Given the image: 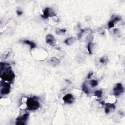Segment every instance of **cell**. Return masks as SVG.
<instances>
[{
  "label": "cell",
  "instance_id": "cell-1",
  "mask_svg": "<svg viewBox=\"0 0 125 125\" xmlns=\"http://www.w3.org/2000/svg\"><path fill=\"white\" fill-rule=\"evenodd\" d=\"M3 70H4V72L1 73V78L4 81L11 84L15 78V74L11 67L9 66Z\"/></svg>",
  "mask_w": 125,
  "mask_h": 125
},
{
  "label": "cell",
  "instance_id": "cell-2",
  "mask_svg": "<svg viewBox=\"0 0 125 125\" xmlns=\"http://www.w3.org/2000/svg\"><path fill=\"white\" fill-rule=\"evenodd\" d=\"M27 109L29 110H35L39 109L40 104L38 100L35 97H29L27 101Z\"/></svg>",
  "mask_w": 125,
  "mask_h": 125
},
{
  "label": "cell",
  "instance_id": "cell-3",
  "mask_svg": "<svg viewBox=\"0 0 125 125\" xmlns=\"http://www.w3.org/2000/svg\"><path fill=\"white\" fill-rule=\"evenodd\" d=\"M1 93L2 95L8 94L10 91V83L5 82H2L1 83Z\"/></svg>",
  "mask_w": 125,
  "mask_h": 125
},
{
  "label": "cell",
  "instance_id": "cell-4",
  "mask_svg": "<svg viewBox=\"0 0 125 125\" xmlns=\"http://www.w3.org/2000/svg\"><path fill=\"white\" fill-rule=\"evenodd\" d=\"M29 113H26L22 116H19L16 119V125H26V122L29 118Z\"/></svg>",
  "mask_w": 125,
  "mask_h": 125
},
{
  "label": "cell",
  "instance_id": "cell-5",
  "mask_svg": "<svg viewBox=\"0 0 125 125\" xmlns=\"http://www.w3.org/2000/svg\"><path fill=\"white\" fill-rule=\"evenodd\" d=\"M41 16L43 18L47 19L49 17L56 16V14L52 9L49 7H47L44 10L43 14Z\"/></svg>",
  "mask_w": 125,
  "mask_h": 125
},
{
  "label": "cell",
  "instance_id": "cell-6",
  "mask_svg": "<svg viewBox=\"0 0 125 125\" xmlns=\"http://www.w3.org/2000/svg\"><path fill=\"white\" fill-rule=\"evenodd\" d=\"M46 43L51 46H54L56 44V40L52 34H48L46 36L45 38Z\"/></svg>",
  "mask_w": 125,
  "mask_h": 125
},
{
  "label": "cell",
  "instance_id": "cell-7",
  "mask_svg": "<svg viewBox=\"0 0 125 125\" xmlns=\"http://www.w3.org/2000/svg\"><path fill=\"white\" fill-rule=\"evenodd\" d=\"M113 91L115 95L116 96L121 95L124 91V88L122 85L121 83L117 84L113 88Z\"/></svg>",
  "mask_w": 125,
  "mask_h": 125
},
{
  "label": "cell",
  "instance_id": "cell-8",
  "mask_svg": "<svg viewBox=\"0 0 125 125\" xmlns=\"http://www.w3.org/2000/svg\"><path fill=\"white\" fill-rule=\"evenodd\" d=\"M63 100L66 103L71 104L73 102L74 98L71 94L68 93L63 98Z\"/></svg>",
  "mask_w": 125,
  "mask_h": 125
},
{
  "label": "cell",
  "instance_id": "cell-9",
  "mask_svg": "<svg viewBox=\"0 0 125 125\" xmlns=\"http://www.w3.org/2000/svg\"><path fill=\"white\" fill-rule=\"evenodd\" d=\"M48 63L50 66L55 67L58 66L60 64V61L56 57H52L48 60Z\"/></svg>",
  "mask_w": 125,
  "mask_h": 125
},
{
  "label": "cell",
  "instance_id": "cell-10",
  "mask_svg": "<svg viewBox=\"0 0 125 125\" xmlns=\"http://www.w3.org/2000/svg\"><path fill=\"white\" fill-rule=\"evenodd\" d=\"M121 20V19L120 17H118V16L114 17L113 19H111L110 21L108 23V28L109 29H111L112 28H113L114 27V25H115V23L117 22H118V21H120Z\"/></svg>",
  "mask_w": 125,
  "mask_h": 125
},
{
  "label": "cell",
  "instance_id": "cell-11",
  "mask_svg": "<svg viewBox=\"0 0 125 125\" xmlns=\"http://www.w3.org/2000/svg\"><path fill=\"white\" fill-rule=\"evenodd\" d=\"M115 107L114 104L107 103L106 104L105 112L107 114H108V113L114 111L115 110Z\"/></svg>",
  "mask_w": 125,
  "mask_h": 125
},
{
  "label": "cell",
  "instance_id": "cell-12",
  "mask_svg": "<svg viewBox=\"0 0 125 125\" xmlns=\"http://www.w3.org/2000/svg\"><path fill=\"white\" fill-rule=\"evenodd\" d=\"M74 41H75L74 38L73 37H70V38H68L66 39V40H65L64 41V43L67 45L70 46L73 44Z\"/></svg>",
  "mask_w": 125,
  "mask_h": 125
},
{
  "label": "cell",
  "instance_id": "cell-13",
  "mask_svg": "<svg viewBox=\"0 0 125 125\" xmlns=\"http://www.w3.org/2000/svg\"><path fill=\"white\" fill-rule=\"evenodd\" d=\"M23 43H25L26 44H27L29 45L30 46L31 49H33V48L36 47V44L34 42H31L30 41H29V40H24L23 41Z\"/></svg>",
  "mask_w": 125,
  "mask_h": 125
},
{
  "label": "cell",
  "instance_id": "cell-14",
  "mask_svg": "<svg viewBox=\"0 0 125 125\" xmlns=\"http://www.w3.org/2000/svg\"><path fill=\"white\" fill-rule=\"evenodd\" d=\"M82 90L86 94H88L89 92V90L88 89V88L87 86V85H86V84L85 83H84L82 86Z\"/></svg>",
  "mask_w": 125,
  "mask_h": 125
},
{
  "label": "cell",
  "instance_id": "cell-15",
  "mask_svg": "<svg viewBox=\"0 0 125 125\" xmlns=\"http://www.w3.org/2000/svg\"><path fill=\"white\" fill-rule=\"evenodd\" d=\"M66 32V30L65 29H58L56 30V34L57 35H63Z\"/></svg>",
  "mask_w": 125,
  "mask_h": 125
},
{
  "label": "cell",
  "instance_id": "cell-16",
  "mask_svg": "<svg viewBox=\"0 0 125 125\" xmlns=\"http://www.w3.org/2000/svg\"><path fill=\"white\" fill-rule=\"evenodd\" d=\"M94 95L98 98H101L102 96V90H97L94 92Z\"/></svg>",
  "mask_w": 125,
  "mask_h": 125
},
{
  "label": "cell",
  "instance_id": "cell-17",
  "mask_svg": "<svg viewBox=\"0 0 125 125\" xmlns=\"http://www.w3.org/2000/svg\"><path fill=\"white\" fill-rule=\"evenodd\" d=\"M108 62V58L106 56L101 57L100 58V62L102 64H105L107 63Z\"/></svg>",
  "mask_w": 125,
  "mask_h": 125
},
{
  "label": "cell",
  "instance_id": "cell-18",
  "mask_svg": "<svg viewBox=\"0 0 125 125\" xmlns=\"http://www.w3.org/2000/svg\"><path fill=\"white\" fill-rule=\"evenodd\" d=\"M92 43L91 42H89L87 45V48L88 51V53L90 54H92Z\"/></svg>",
  "mask_w": 125,
  "mask_h": 125
},
{
  "label": "cell",
  "instance_id": "cell-19",
  "mask_svg": "<svg viewBox=\"0 0 125 125\" xmlns=\"http://www.w3.org/2000/svg\"><path fill=\"white\" fill-rule=\"evenodd\" d=\"M90 85L92 87H95L97 86L98 84V82L96 80H92L90 82Z\"/></svg>",
  "mask_w": 125,
  "mask_h": 125
},
{
  "label": "cell",
  "instance_id": "cell-20",
  "mask_svg": "<svg viewBox=\"0 0 125 125\" xmlns=\"http://www.w3.org/2000/svg\"><path fill=\"white\" fill-rule=\"evenodd\" d=\"M84 31H85V30H81V32H80L78 34V39H80V38H81V37H82V35H83V33H84Z\"/></svg>",
  "mask_w": 125,
  "mask_h": 125
},
{
  "label": "cell",
  "instance_id": "cell-21",
  "mask_svg": "<svg viewBox=\"0 0 125 125\" xmlns=\"http://www.w3.org/2000/svg\"><path fill=\"white\" fill-rule=\"evenodd\" d=\"M93 72H91L89 73L88 74V79L90 78L91 77V76L93 75Z\"/></svg>",
  "mask_w": 125,
  "mask_h": 125
},
{
  "label": "cell",
  "instance_id": "cell-22",
  "mask_svg": "<svg viewBox=\"0 0 125 125\" xmlns=\"http://www.w3.org/2000/svg\"><path fill=\"white\" fill-rule=\"evenodd\" d=\"M17 14L18 16H20L22 14V12L21 10H17Z\"/></svg>",
  "mask_w": 125,
  "mask_h": 125
}]
</instances>
